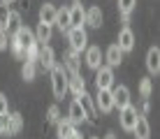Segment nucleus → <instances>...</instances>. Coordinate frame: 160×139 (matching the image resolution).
Listing matches in <instances>:
<instances>
[{"mask_svg": "<svg viewBox=\"0 0 160 139\" xmlns=\"http://www.w3.org/2000/svg\"><path fill=\"white\" fill-rule=\"evenodd\" d=\"M51 91L56 97H63L68 93V74H65L63 65H53L51 67Z\"/></svg>", "mask_w": 160, "mask_h": 139, "instance_id": "f257e3e1", "label": "nucleus"}, {"mask_svg": "<svg viewBox=\"0 0 160 139\" xmlns=\"http://www.w3.org/2000/svg\"><path fill=\"white\" fill-rule=\"evenodd\" d=\"M68 40H70V49L72 51H84V49L88 47V32L86 28H70L68 30Z\"/></svg>", "mask_w": 160, "mask_h": 139, "instance_id": "f03ea898", "label": "nucleus"}, {"mask_svg": "<svg viewBox=\"0 0 160 139\" xmlns=\"http://www.w3.org/2000/svg\"><path fill=\"white\" fill-rule=\"evenodd\" d=\"M77 102H79V107H81V111H84L88 123H95L98 121V109H95L93 97L88 95V93H81V95H77Z\"/></svg>", "mask_w": 160, "mask_h": 139, "instance_id": "7ed1b4c3", "label": "nucleus"}, {"mask_svg": "<svg viewBox=\"0 0 160 139\" xmlns=\"http://www.w3.org/2000/svg\"><path fill=\"white\" fill-rule=\"evenodd\" d=\"M95 72H98L95 74L98 91H112V86H114V70L107 67V65H102V67H98Z\"/></svg>", "mask_w": 160, "mask_h": 139, "instance_id": "20e7f679", "label": "nucleus"}, {"mask_svg": "<svg viewBox=\"0 0 160 139\" xmlns=\"http://www.w3.org/2000/svg\"><path fill=\"white\" fill-rule=\"evenodd\" d=\"M12 42H16V44H19V47L26 51L28 47H32V44H35V32H32L28 26H21L19 30L12 35Z\"/></svg>", "mask_w": 160, "mask_h": 139, "instance_id": "39448f33", "label": "nucleus"}, {"mask_svg": "<svg viewBox=\"0 0 160 139\" xmlns=\"http://www.w3.org/2000/svg\"><path fill=\"white\" fill-rule=\"evenodd\" d=\"M112 97H114V109L118 107V111H121V109L130 107V88H128V86H116V88H112Z\"/></svg>", "mask_w": 160, "mask_h": 139, "instance_id": "423d86ee", "label": "nucleus"}, {"mask_svg": "<svg viewBox=\"0 0 160 139\" xmlns=\"http://www.w3.org/2000/svg\"><path fill=\"white\" fill-rule=\"evenodd\" d=\"M95 109L102 111V114H109V111H114V97H112V91H98L95 95Z\"/></svg>", "mask_w": 160, "mask_h": 139, "instance_id": "0eeeda50", "label": "nucleus"}, {"mask_svg": "<svg viewBox=\"0 0 160 139\" xmlns=\"http://www.w3.org/2000/svg\"><path fill=\"white\" fill-rule=\"evenodd\" d=\"M118 116H121V127H123V130H128V132H132V127H135V123H137V116H139V114H137V109L130 104V107L121 109Z\"/></svg>", "mask_w": 160, "mask_h": 139, "instance_id": "6e6552de", "label": "nucleus"}, {"mask_svg": "<svg viewBox=\"0 0 160 139\" xmlns=\"http://www.w3.org/2000/svg\"><path fill=\"white\" fill-rule=\"evenodd\" d=\"M116 47L121 49V51H132V49H135V32L130 30L128 26L123 28V30L118 32V42H116Z\"/></svg>", "mask_w": 160, "mask_h": 139, "instance_id": "1a4fd4ad", "label": "nucleus"}, {"mask_svg": "<svg viewBox=\"0 0 160 139\" xmlns=\"http://www.w3.org/2000/svg\"><path fill=\"white\" fill-rule=\"evenodd\" d=\"M37 63L42 65L44 70H51L53 65H56V53H53V49L51 47H40V56H37Z\"/></svg>", "mask_w": 160, "mask_h": 139, "instance_id": "9d476101", "label": "nucleus"}, {"mask_svg": "<svg viewBox=\"0 0 160 139\" xmlns=\"http://www.w3.org/2000/svg\"><path fill=\"white\" fill-rule=\"evenodd\" d=\"M86 65L91 70L102 67V51H100V47H86Z\"/></svg>", "mask_w": 160, "mask_h": 139, "instance_id": "9b49d317", "label": "nucleus"}, {"mask_svg": "<svg viewBox=\"0 0 160 139\" xmlns=\"http://www.w3.org/2000/svg\"><path fill=\"white\" fill-rule=\"evenodd\" d=\"M68 74V72H65ZM68 91H72L74 95H81V93H86V81L84 77L77 72V74H68Z\"/></svg>", "mask_w": 160, "mask_h": 139, "instance_id": "f8f14e48", "label": "nucleus"}, {"mask_svg": "<svg viewBox=\"0 0 160 139\" xmlns=\"http://www.w3.org/2000/svg\"><path fill=\"white\" fill-rule=\"evenodd\" d=\"M146 70L151 74H158L160 72V49L158 47H151L146 53Z\"/></svg>", "mask_w": 160, "mask_h": 139, "instance_id": "ddd939ff", "label": "nucleus"}, {"mask_svg": "<svg viewBox=\"0 0 160 139\" xmlns=\"http://www.w3.org/2000/svg\"><path fill=\"white\" fill-rule=\"evenodd\" d=\"M132 132H135L137 139H151V125H148L146 116H137V123L132 127Z\"/></svg>", "mask_w": 160, "mask_h": 139, "instance_id": "4468645a", "label": "nucleus"}, {"mask_svg": "<svg viewBox=\"0 0 160 139\" xmlns=\"http://www.w3.org/2000/svg\"><path fill=\"white\" fill-rule=\"evenodd\" d=\"M84 19H86V12L81 9L79 2H74L70 7V28H84Z\"/></svg>", "mask_w": 160, "mask_h": 139, "instance_id": "2eb2a0df", "label": "nucleus"}, {"mask_svg": "<svg viewBox=\"0 0 160 139\" xmlns=\"http://www.w3.org/2000/svg\"><path fill=\"white\" fill-rule=\"evenodd\" d=\"M84 23H88L91 28H100L102 26V9L98 7V5H93L91 9H86V19Z\"/></svg>", "mask_w": 160, "mask_h": 139, "instance_id": "dca6fc26", "label": "nucleus"}, {"mask_svg": "<svg viewBox=\"0 0 160 139\" xmlns=\"http://www.w3.org/2000/svg\"><path fill=\"white\" fill-rule=\"evenodd\" d=\"M123 63V51L116 47V44H112V47L107 49V67H118V65Z\"/></svg>", "mask_w": 160, "mask_h": 139, "instance_id": "f3484780", "label": "nucleus"}, {"mask_svg": "<svg viewBox=\"0 0 160 139\" xmlns=\"http://www.w3.org/2000/svg\"><path fill=\"white\" fill-rule=\"evenodd\" d=\"M63 70L68 72V74H77V72H79V53H77V51L70 49V51L65 53V65H63Z\"/></svg>", "mask_w": 160, "mask_h": 139, "instance_id": "a211bd4d", "label": "nucleus"}, {"mask_svg": "<svg viewBox=\"0 0 160 139\" xmlns=\"http://www.w3.org/2000/svg\"><path fill=\"white\" fill-rule=\"evenodd\" d=\"M56 21V7L51 2H44L40 7V23H47V26H53Z\"/></svg>", "mask_w": 160, "mask_h": 139, "instance_id": "6ab92c4d", "label": "nucleus"}, {"mask_svg": "<svg viewBox=\"0 0 160 139\" xmlns=\"http://www.w3.org/2000/svg\"><path fill=\"white\" fill-rule=\"evenodd\" d=\"M21 26H23V23H21V14H19V12H9V16H7V23H5L2 30H5V35L9 37V35H14V32L19 30Z\"/></svg>", "mask_w": 160, "mask_h": 139, "instance_id": "aec40b11", "label": "nucleus"}, {"mask_svg": "<svg viewBox=\"0 0 160 139\" xmlns=\"http://www.w3.org/2000/svg\"><path fill=\"white\" fill-rule=\"evenodd\" d=\"M63 32H68L70 30V7H60L56 9V21H53Z\"/></svg>", "mask_w": 160, "mask_h": 139, "instance_id": "412c9836", "label": "nucleus"}, {"mask_svg": "<svg viewBox=\"0 0 160 139\" xmlns=\"http://www.w3.org/2000/svg\"><path fill=\"white\" fill-rule=\"evenodd\" d=\"M68 121H70L72 125H79V123H84V121H86V116H84V111H81V107H79V102H77V100L70 104V116H68Z\"/></svg>", "mask_w": 160, "mask_h": 139, "instance_id": "4be33fe9", "label": "nucleus"}, {"mask_svg": "<svg viewBox=\"0 0 160 139\" xmlns=\"http://www.w3.org/2000/svg\"><path fill=\"white\" fill-rule=\"evenodd\" d=\"M56 127H58V130H56L58 132V139H70V137H72V132H74V125L70 123L68 118H60L56 123Z\"/></svg>", "mask_w": 160, "mask_h": 139, "instance_id": "5701e85b", "label": "nucleus"}, {"mask_svg": "<svg viewBox=\"0 0 160 139\" xmlns=\"http://www.w3.org/2000/svg\"><path fill=\"white\" fill-rule=\"evenodd\" d=\"M51 40V26L47 23H37V30H35V42L42 44V42H49Z\"/></svg>", "mask_w": 160, "mask_h": 139, "instance_id": "b1692460", "label": "nucleus"}, {"mask_svg": "<svg viewBox=\"0 0 160 139\" xmlns=\"http://www.w3.org/2000/svg\"><path fill=\"white\" fill-rule=\"evenodd\" d=\"M21 127H23V118H21V114H9V132H7V137L19 135Z\"/></svg>", "mask_w": 160, "mask_h": 139, "instance_id": "393cba45", "label": "nucleus"}, {"mask_svg": "<svg viewBox=\"0 0 160 139\" xmlns=\"http://www.w3.org/2000/svg\"><path fill=\"white\" fill-rule=\"evenodd\" d=\"M35 74H37V63H28V60H26L23 70H21V77H23L26 81H32V79H35Z\"/></svg>", "mask_w": 160, "mask_h": 139, "instance_id": "a878e982", "label": "nucleus"}, {"mask_svg": "<svg viewBox=\"0 0 160 139\" xmlns=\"http://www.w3.org/2000/svg\"><path fill=\"white\" fill-rule=\"evenodd\" d=\"M118 14H130L132 9H135V5H137V0H118Z\"/></svg>", "mask_w": 160, "mask_h": 139, "instance_id": "bb28decb", "label": "nucleus"}, {"mask_svg": "<svg viewBox=\"0 0 160 139\" xmlns=\"http://www.w3.org/2000/svg\"><path fill=\"white\" fill-rule=\"evenodd\" d=\"M47 121H49V123H53V125L60 121V109H58V104H51V107L47 109Z\"/></svg>", "mask_w": 160, "mask_h": 139, "instance_id": "cd10ccee", "label": "nucleus"}, {"mask_svg": "<svg viewBox=\"0 0 160 139\" xmlns=\"http://www.w3.org/2000/svg\"><path fill=\"white\" fill-rule=\"evenodd\" d=\"M37 56H40V44H32V47H28L26 49V60L28 63H37Z\"/></svg>", "mask_w": 160, "mask_h": 139, "instance_id": "c85d7f7f", "label": "nucleus"}, {"mask_svg": "<svg viewBox=\"0 0 160 139\" xmlns=\"http://www.w3.org/2000/svg\"><path fill=\"white\" fill-rule=\"evenodd\" d=\"M151 79H142L139 81V93H142V97L144 100H148V95H151Z\"/></svg>", "mask_w": 160, "mask_h": 139, "instance_id": "c756f323", "label": "nucleus"}, {"mask_svg": "<svg viewBox=\"0 0 160 139\" xmlns=\"http://www.w3.org/2000/svg\"><path fill=\"white\" fill-rule=\"evenodd\" d=\"M9 47H12V53H14L19 60H26V51H23V49H21L16 42H12V40H9Z\"/></svg>", "mask_w": 160, "mask_h": 139, "instance_id": "7c9ffc66", "label": "nucleus"}, {"mask_svg": "<svg viewBox=\"0 0 160 139\" xmlns=\"http://www.w3.org/2000/svg\"><path fill=\"white\" fill-rule=\"evenodd\" d=\"M9 132V114L0 116V135H7Z\"/></svg>", "mask_w": 160, "mask_h": 139, "instance_id": "2f4dec72", "label": "nucleus"}, {"mask_svg": "<svg viewBox=\"0 0 160 139\" xmlns=\"http://www.w3.org/2000/svg\"><path fill=\"white\" fill-rule=\"evenodd\" d=\"M7 16H9L7 5H0V28H5V23H7Z\"/></svg>", "mask_w": 160, "mask_h": 139, "instance_id": "473e14b6", "label": "nucleus"}, {"mask_svg": "<svg viewBox=\"0 0 160 139\" xmlns=\"http://www.w3.org/2000/svg\"><path fill=\"white\" fill-rule=\"evenodd\" d=\"M5 114H9L7 111V95L0 93V116H5Z\"/></svg>", "mask_w": 160, "mask_h": 139, "instance_id": "72a5a7b5", "label": "nucleus"}, {"mask_svg": "<svg viewBox=\"0 0 160 139\" xmlns=\"http://www.w3.org/2000/svg\"><path fill=\"white\" fill-rule=\"evenodd\" d=\"M7 40H9V37L5 35V30H2V28H0V51H5V49H7V44H9Z\"/></svg>", "mask_w": 160, "mask_h": 139, "instance_id": "f704fd0d", "label": "nucleus"}, {"mask_svg": "<svg viewBox=\"0 0 160 139\" xmlns=\"http://www.w3.org/2000/svg\"><path fill=\"white\" fill-rule=\"evenodd\" d=\"M148 111H151V102H148V100H144V102H142V114H139V116H146Z\"/></svg>", "mask_w": 160, "mask_h": 139, "instance_id": "c9c22d12", "label": "nucleus"}, {"mask_svg": "<svg viewBox=\"0 0 160 139\" xmlns=\"http://www.w3.org/2000/svg\"><path fill=\"white\" fill-rule=\"evenodd\" d=\"M121 21H123V23H130V14H121Z\"/></svg>", "mask_w": 160, "mask_h": 139, "instance_id": "e433bc0d", "label": "nucleus"}, {"mask_svg": "<svg viewBox=\"0 0 160 139\" xmlns=\"http://www.w3.org/2000/svg\"><path fill=\"white\" fill-rule=\"evenodd\" d=\"M70 139H84V137H81V135H79V132H77V130H74V132H72V137H70Z\"/></svg>", "mask_w": 160, "mask_h": 139, "instance_id": "4c0bfd02", "label": "nucleus"}, {"mask_svg": "<svg viewBox=\"0 0 160 139\" xmlns=\"http://www.w3.org/2000/svg\"><path fill=\"white\" fill-rule=\"evenodd\" d=\"M14 0H0V5H12Z\"/></svg>", "mask_w": 160, "mask_h": 139, "instance_id": "58836bf2", "label": "nucleus"}, {"mask_svg": "<svg viewBox=\"0 0 160 139\" xmlns=\"http://www.w3.org/2000/svg\"><path fill=\"white\" fill-rule=\"evenodd\" d=\"M104 139H116V135H114V132H109V135L104 137Z\"/></svg>", "mask_w": 160, "mask_h": 139, "instance_id": "ea45409f", "label": "nucleus"}, {"mask_svg": "<svg viewBox=\"0 0 160 139\" xmlns=\"http://www.w3.org/2000/svg\"><path fill=\"white\" fill-rule=\"evenodd\" d=\"M91 139H100V137H91Z\"/></svg>", "mask_w": 160, "mask_h": 139, "instance_id": "a19ab883", "label": "nucleus"}, {"mask_svg": "<svg viewBox=\"0 0 160 139\" xmlns=\"http://www.w3.org/2000/svg\"><path fill=\"white\" fill-rule=\"evenodd\" d=\"M74 2H79V0H74Z\"/></svg>", "mask_w": 160, "mask_h": 139, "instance_id": "79ce46f5", "label": "nucleus"}]
</instances>
